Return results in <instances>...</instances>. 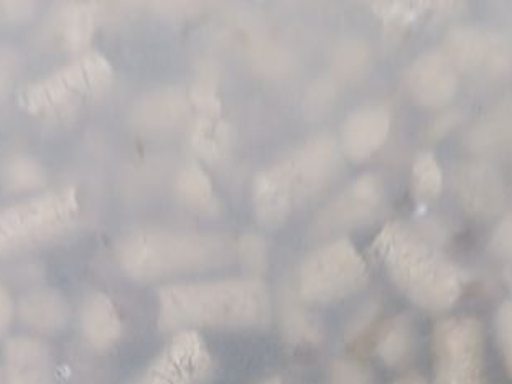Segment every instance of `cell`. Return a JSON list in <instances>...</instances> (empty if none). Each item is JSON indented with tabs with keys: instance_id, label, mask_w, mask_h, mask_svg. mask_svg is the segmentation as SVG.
I'll list each match as a JSON object with an SVG mask.
<instances>
[{
	"instance_id": "22",
	"label": "cell",
	"mask_w": 512,
	"mask_h": 384,
	"mask_svg": "<svg viewBox=\"0 0 512 384\" xmlns=\"http://www.w3.org/2000/svg\"><path fill=\"white\" fill-rule=\"evenodd\" d=\"M476 129L480 132V137L476 139L478 146L486 147L503 144L501 142L503 139L512 136V104L498 108L496 113L480 122V126Z\"/></svg>"
},
{
	"instance_id": "10",
	"label": "cell",
	"mask_w": 512,
	"mask_h": 384,
	"mask_svg": "<svg viewBox=\"0 0 512 384\" xmlns=\"http://www.w3.org/2000/svg\"><path fill=\"white\" fill-rule=\"evenodd\" d=\"M211 355L196 332H178L135 384H205Z\"/></svg>"
},
{
	"instance_id": "15",
	"label": "cell",
	"mask_w": 512,
	"mask_h": 384,
	"mask_svg": "<svg viewBox=\"0 0 512 384\" xmlns=\"http://www.w3.org/2000/svg\"><path fill=\"white\" fill-rule=\"evenodd\" d=\"M81 327L89 345L104 350L121 338V315L108 296L93 294L86 299L81 310Z\"/></svg>"
},
{
	"instance_id": "30",
	"label": "cell",
	"mask_w": 512,
	"mask_h": 384,
	"mask_svg": "<svg viewBox=\"0 0 512 384\" xmlns=\"http://www.w3.org/2000/svg\"><path fill=\"white\" fill-rule=\"evenodd\" d=\"M394 384H427L425 383L424 378L419 375H407L404 376V378H401V380H397Z\"/></svg>"
},
{
	"instance_id": "25",
	"label": "cell",
	"mask_w": 512,
	"mask_h": 384,
	"mask_svg": "<svg viewBox=\"0 0 512 384\" xmlns=\"http://www.w3.org/2000/svg\"><path fill=\"white\" fill-rule=\"evenodd\" d=\"M177 106L182 103L177 98H168L167 94H162L159 98L150 99L149 103L144 104L140 118L145 119L147 124H167L170 119L177 118Z\"/></svg>"
},
{
	"instance_id": "27",
	"label": "cell",
	"mask_w": 512,
	"mask_h": 384,
	"mask_svg": "<svg viewBox=\"0 0 512 384\" xmlns=\"http://www.w3.org/2000/svg\"><path fill=\"white\" fill-rule=\"evenodd\" d=\"M424 4H409V2H382V4H376V12L384 17L387 22H396V24H409L410 20L414 19L419 7Z\"/></svg>"
},
{
	"instance_id": "3",
	"label": "cell",
	"mask_w": 512,
	"mask_h": 384,
	"mask_svg": "<svg viewBox=\"0 0 512 384\" xmlns=\"http://www.w3.org/2000/svg\"><path fill=\"white\" fill-rule=\"evenodd\" d=\"M336 162L333 141L318 137L290 159L262 172L254 185L257 216L267 225L284 221L298 203L323 188Z\"/></svg>"
},
{
	"instance_id": "19",
	"label": "cell",
	"mask_w": 512,
	"mask_h": 384,
	"mask_svg": "<svg viewBox=\"0 0 512 384\" xmlns=\"http://www.w3.org/2000/svg\"><path fill=\"white\" fill-rule=\"evenodd\" d=\"M60 32L65 47L71 52H80L88 47L94 32L93 12L88 5H66L60 14Z\"/></svg>"
},
{
	"instance_id": "2",
	"label": "cell",
	"mask_w": 512,
	"mask_h": 384,
	"mask_svg": "<svg viewBox=\"0 0 512 384\" xmlns=\"http://www.w3.org/2000/svg\"><path fill=\"white\" fill-rule=\"evenodd\" d=\"M373 249L397 289L420 309L443 312L460 299L463 281L457 266L404 225H387Z\"/></svg>"
},
{
	"instance_id": "5",
	"label": "cell",
	"mask_w": 512,
	"mask_h": 384,
	"mask_svg": "<svg viewBox=\"0 0 512 384\" xmlns=\"http://www.w3.org/2000/svg\"><path fill=\"white\" fill-rule=\"evenodd\" d=\"M368 281V267L348 239H336L310 254L298 279L300 296L312 304H331L353 296Z\"/></svg>"
},
{
	"instance_id": "28",
	"label": "cell",
	"mask_w": 512,
	"mask_h": 384,
	"mask_svg": "<svg viewBox=\"0 0 512 384\" xmlns=\"http://www.w3.org/2000/svg\"><path fill=\"white\" fill-rule=\"evenodd\" d=\"M369 373L363 366L341 363L336 366V384H368Z\"/></svg>"
},
{
	"instance_id": "6",
	"label": "cell",
	"mask_w": 512,
	"mask_h": 384,
	"mask_svg": "<svg viewBox=\"0 0 512 384\" xmlns=\"http://www.w3.org/2000/svg\"><path fill=\"white\" fill-rule=\"evenodd\" d=\"M80 211L76 188H56L0 210V256L63 230Z\"/></svg>"
},
{
	"instance_id": "7",
	"label": "cell",
	"mask_w": 512,
	"mask_h": 384,
	"mask_svg": "<svg viewBox=\"0 0 512 384\" xmlns=\"http://www.w3.org/2000/svg\"><path fill=\"white\" fill-rule=\"evenodd\" d=\"M114 78L111 63L98 52H88L52 75L25 86L19 104L30 114L52 113L61 106L98 93Z\"/></svg>"
},
{
	"instance_id": "29",
	"label": "cell",
	"mask_w": 512,
	"mask_h": 384,
	"mask_svg": "<svg viewBox=\"0 0 512 384\" xmlns=\"http://www.w3.org/2000/svg\"><path fill=\"white\" fill-rule=\"evenodd\" d=\"M14 317V302L4 286H0V337L7 332Z\"/></svg>"
},
{
	"instance_id": "14",
	"label": "cell",
	"mask_w": 512,
	"mask_h": 384,
	"mask_svg": "<svg viewBox=\"0 0 512 384\" xmlns=\"http://www.w3.org/2000/svg\"><path fill=\"white\" fill-rule=\"evenodd\" d=\"M7 384H53L48 348L35 338L19 337L5 347Z\"/></svg>"
},
{
	"instance_id": "20",
	"label": "cell",
	"mask_w": 512,
	"mask_h": 384,
	"mask_svg": "<svg viewBox=\"0 0 512 384\" xmlns=\"http://www.w3.org/2000/svg\"><path fill=\"white\" fill-rule=\"evenodd\" d=\"M412 183H414V192L417 193V197L424 200H433L442 192V167L430 152H422L414 160Z\"/></svg>"
},
{
	"instance_id": "9",
	"label": "cell",
	"mask_w": 512,
	"mask_h": 384,
	"mask_svg": "<svg viewBox=\"0 0 512 384\" xmlns=\"http://www.w3.org/2000/svg\"><path fill=\"white\" fill-rule=\"evenodd\" d=\"M443 48V55L457 70L485 73L491 78H501L512 71L511 42L498 33L476 27H455L447 33Z\"/></svg>"
},
{
	"instance_id": "12",
	"label": "cell",
	"mask_w": 512,
	"mask_h": 384,
	"mask_svg": "<svg viewBox=\"0 0 512 384\" xmlns=\"http://www.w3.org/2000/svg\"><path fill=\"white\" fill-rule=\"evenodd\" d=\"M382 198V185L376 175H363L354 180L330 207L318 218L322 231L340 230L359 225L378 210Z\"/></svg>"
},
{
	"instance_id": "23",
	"label": "cell",
	"mask_w": 512,
	"mask_h": 384,
	"mask_svg": "<svg viewBox=\"0 0 512 384\" xmlns=\"http://www.w3.org/2000/svg\"><path fill=\"white\" fill-rule=\"evenodd\" d=\"M177 185L178 192L182 193V197L187 202L196 203V205H203L213 195L210 178L200 167H195V165L182 170V174L178 175Z\"/></svg>"
},
{
	"instance_id": "1",
	"label": "cell",
	"mask_w": 512,
	"mask_h": 384,
	"mask_svg": "<svg viewBox=\"0 0 512 384\" xmlns=\"http://www.w3.org/2000/svg\"><path fill=\"white\" fill-rule=\"evenodd\" d=\"M267 287L256 279L175 284L159 296L163 330L195 332V328L256 327L269 319Z\"/></svg>"
},
{
	"instance_id": "26",
	"label": "cell",
	"mask_w": 512,
	"mask_h": 384,
	"mask_svg": "<svg viewBox=\"0 0 512 384\" xmlns=\"http://www.w3.org/2000/svg\"><path fill=\"white\" fill-rule=\"evenodd\" d=\"M489 246L496 258L512 261V213L494 228Z\"/></svg>"
},
{
	"instance_id": "11",
	"label": "cell",
	"mask_w": 512,
	"mask_h": 384,
	"mask_svg": "<svg viewBox=\"0 0 512 384\" xmlns=\"http://www.w3.org/2000/svg\"><path fill=\"white\" fill-rule=\"evenodd\" d=\"M407 85L415 103L440 108L457 96L458 70L442 52L425 53L410 68Z\"/></svg>"
},
{
	"instance_id": "13",
	"label": "cell",
	"mask_w": 512,
	"mask_h": 384,
	"mask_svg": "<svg viewBox=\"0 0 512 384\" xmlns=\"http://www.w3.org/2000/svg\"><path fill=\"white\" fill-rule=\"evenodd\" d=\"M391 131V113L381 106H368L348 116L341 131V147L353 160L376 154Z\"/></svg>"
},
{
	"instance_id": "31",
	"label": "cell",
	"mask_w": 512,
	"mask_h": 384,
	"mask_svg": "<svg viewBox=\"0 0 512 384\" xmlns=\"http://www.w3.org/2000/svg\"><path fill=\"white\" fill-rule=\"evenodd\" d=\"M261 384H282V381H280L279 378H272V380L264 381V383Z\"/></svg>"
},
{
	"instance_id": "21",
	"label": "cell",
	"mask_w": 512,
	"mask_h": 384,
	"mask_svg": "<svg viewBox=\"0 0 512 384\" xmlns=\"http://www.w3.org/2000/svg\"><path fill=\"white\" fill-rule=\"evenodd\" d=\"M45 180H47V175L37 160L17 157L5 165L4 182L12 190L24 192V190L42 187Z\"/></svg>"
},
{
	"instance_id": "24",
	"label": "cell",
	"mask_w": 512,
	"mask_h": 384,
	"mask_svg": "<svg viewBox=\"0 0 512 384\" xmlns=\"http://www.w3.org/2000/svg\"><path fill=\"white\" fill-rule=\"evenodd\" d=\"M496 333H498L504 365L512 378V296L499 305L498 314H496Z\"/></svg>"
},
{
	"instance_id": "17",
	"label": "cell",
	"mask_w": 512,
	"mask_h": 384,
	"mask_svg": "<svg viewBox=\"0 0 512 384\" xmlns=\"http://www.w3.org/2000/svg\"><path fill=\"white\" fill-rule=\"evenodd\" d=\"M19 310L25 324L38 332H58L70 319V307L66 304L65 297L53 289L28 292L20 300Z\"/></svg>"
},
{
	"instance_id": "16",
	"label": "cell",
	"mask_w": 512,
	"mask_h": 384,
	"mask_svg": "<svg viewBox=\"0 0 512 384\" xmlns=\"http://www.w3.org/2000/svg\"><path fill=\"white\" fill-rule=\"evenodd\" d=\"M460 187L466 208L478 215H489L503 203V183L498 172L488 165H468L461 175Z\"/></svg>"
},
{
	"instance_id": "18",
	"label": "cell",
	"mask_w": 512,
	"mask_h": 384,
	"mask_svg": "<svg viewBox=\"0 0 512 384\" xmlns=\"http://www.w3.org/2000/svg\"><path fill=\"white\" fill-rule=\"evenodd\" d=\"M414 322L410 315L399 314L392 317L378 338V355L387 366L404 365L414 352Z\"/></svg>"
},
{
	"instance_id": "4",
	"label": "cell",
	"mask_w": 512,
	"mask_h": 384,
	"mask_svg": "<svg viewBox=\"0 0 512 384\" xmlns=\"http://www.w3.org/2000/svg\"><path fill=\"white\" fill-rule=\"evenodd\" d=\"M117 256L129 276L154 281L216 266L226 258V244L215 236L140 231L122 239Z\"/></svg>"
},
{
	"instance_id": "8",
	"label": "cell",
	"mask_w": 512,
	"mask_h": 384,
	"mask_svg": "<svg viewBox=\"0 0 512 384\" xmlns=\"http://www.w3.org/2000/svg\"><path fill=\"white\" fill-rule=\"evenodd\" d=\"M433 384H485V338L475 317L440 320L433 330Z\"/></svg>"
},
{
	"instance_id": "32",
	"label": "cell",
	"mask_w": 512,
	"mask_h": 384,
	"mask_svg": "<svg viewBox=\"0 0 512 384\" xmlns=\"http://www.w3.org/2000/svg\"><path fill=\"white\" fill-rule=\"evenodd\" d=\"M0 384H2V375H0Z\"/></svg>"
}]
</instances>
